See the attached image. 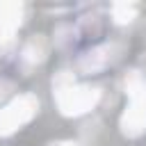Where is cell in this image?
I'll return each mask as SVG.
<instances>
[{
  "instance_id": "cell-1",
  "label": "cell",
  "mask_w": 146,
  "mask_h": 146,
  "mask_svg": "<svg viewBox=\"0 0 146 146\" xmlns=\"http://www.w3.org/2000/svg\"><path fill=\"white\" fill-rule=\"evenodd\" d=\"M125 91L130 105L121 114V132L125 137H139L146 130V75L141 71H130L125 75Z\"/></svg>"
},
{
  "instance_id": "cell-2",
  "label": "cell",
  "mask_w": 146,
  "mask_h": 146,
  "mask_svg": "<svg viewBox=\"0 0 146 146\" xmlns=\"http://www.w3.org/2000/svg\"><path fill=\"white\" fill-rule=\"evenodd\" d=\"M39 112V98L34 94H21L0 110V137L14 135L18 128L30 123Z\"/></svg>"
},
{
  "instance_id": "cell-3",
  "label": "cell",
  "mask_w": 146,
  "mask_h": 146,
  "mask_svg": "<svg viewBox=\"0 0 146 146\" xmlns=\"http://www.w3.org/2000/svg\"><path fill=\"white\" fill-rule=\"evenodd\" d=\"M100 98V91L91 84H71L62 94H55L57 107L64 116H80L96 107Z\"/></svg>"
},
{
  "instance_id": "cell-4",
  "label": "cell",
  "mask_w": 146,
  "mask_h": 146,
  "mask_svg": "<svg viewBox=\"0 0 146 146\" xmlns=\"http://www.w3.org/2000/svg\"><path fill=\"white\" fill-rule=\"evenodd\" d=\"M23 11H25V7L21 2L0 5V50H9L14 46V34L23 21Z\"/></svg>"
},
{
  "instance_id": "cell-5",
  "label": "cell",
  "mask_w": 146,
  "mask_h": 146,
  "mask_svg": "<svg viewBox=\"0 0 146 146\" xmlns=\"http://www.w3.org/2000/svg\"><path fill=\"white\" fill-rule=\"evenodd\" d=\"M110 52H112L110 46H94V48L84 50L80 55V59H78L80 71L82 73H98V71H103L107 66V62H110Z\"/></svg>"
},
{
  "instance_id": "cell-6",
  "label": "cell",
  "mask_w": 146,
  "mask_h": 146,
  "mask_svg": "<svg viewBox=\"0 0 146 146\" xmlns=\"http://www.w3.org/2000/svg\"><path fill=\"white\" fill-rule=\"evenodd\" d=\"M46 55H48V41H46V36H41V34L30 36V39L25 41L23 50H21V59H23L27 66L41 64V62L46 59Z\"/></svg>"
},
{
  "instance_id": "cell-7",
  "label": "cell",
  "mask_w": 146,
  "mask_h": 146,
  "mask_svg": "<svg viewBox=\"0 0 146 146\" xmlns=\"http://www.w3.org/2000/svg\"><path fill=\"white\" fill-rule=\"evenodd\" d=\"M137 16V5L135 2H128V0H119L112 5V21L116 25H128L132 23Z\"/></svg>"
},
{
  "instance_id": "cell-8",
  "label": "cell",
  "mask_w": 146,
  "mask_h": 146,
  "mask_svg": "<svg viewBox=\"0 0 146 146\" xmlns=\"http://www.w3.org/2000/svg\"><path fill=\"white\" fill-rule=\"evenodd\" d=\"M75 41H78V27H73V25H59L55 30V43L59 48H68Z\"/></svg>"
},
{
  "instance_id": "cell-9",
  "label": "cell",
  "mask_w": 146,
  "mask_h": 146,
  "mask_svg": "<svg viewBox=\"0 0 146 146\" xmlns=\"http://www.w3.org/2000/svg\"><path fill=\"white\" fill-rule=\"evenodd\" d=\"M71 84H75V82H73V73H71V71H59V73H55V78H52V94H62V91L68 89Z\"/></svg>"
},
{
  "instance_id": "cell-10",
  "label": "cell",
  "mask_w": 146,
  "mask_h": 146,
  "mask_svg": "<svg viewBox=\"0 0 146 146\" xmlns=\"http://www.w3.org/2000/svg\"><path fill=\"white\" fill-rule=\"evenodd\" d=\"M52 146H78V144H73V141H57V144H52Z\"/></svg>"
},
{
  "instance_id": "cell-11",
  "label": "cell",
  "mask_w": 146,
  "mask_h": 146,
  "mask_svg": "<svg viewBox=\"0 0 146 146\" xmlns=\"http://www.w3.org/2000/svg\"><path fill=\"white\" fill-rule=\"evenodd\" d=\"M5 96V84H0V98Z\"/></svg>"
}]
</instances>
